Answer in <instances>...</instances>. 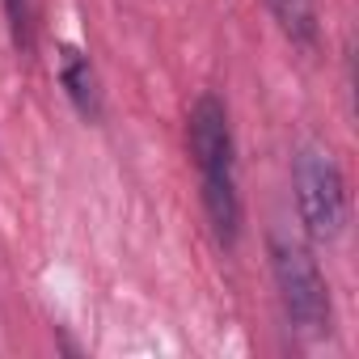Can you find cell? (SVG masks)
<instances>
[{"instance_id":"3957f363","label":"cell","mask_w":359,"mask_h":359,"mask_svg":"<svg viewBox=\"0 0 359 359\" xmlns=\"http://www.w3.org/2000/svg\"><path fill=\"white\" fill-rule=\"evenodd\" d=\"M271 271H275V287H279V300L292 325L304 334H325L330 330V287L313 254L296 241L271 237Z\"/></svg>"},{"instance_id":"6da1fadb","label":"cell","mask_w":359,"mask_h":359,"mask_svg":"<svg viewBox=\"0 0 359 359\" xmlns=\"http://www.w3.org/2000/svg\"><path fill=\"white\" fill-rule=\"evenodd\" d=\"M187 144H191V161L199 169L203 212L212 220V233H216V241L224 250H233L237 237H241V195H237L233 127H229V110H224V102L216 93H203L191 106Z\"/></svg>"},{"instance_id":"7a4b0ae2","label":"cell","mask_w":359,"mask_h":359,"mask_svg":"<svg viewBox=\"0 0 359 359\" xmlns=\"http://www.w3.org/2000/svg\"><path fill=\"white\" fill-rule=\"evenodd\" d=\"M292 187H296L304 233L313 241H334L346 224V182H342L338 161L325 148L304 144L292 161Z\"/></svg>"},{"instance_id":"8992f818","label":"cell","mask_w":359,"mask_h":359,"mask_svg":"<svg viewBox=\"0 0 359 359\" xmlns=\"http://www.w3.org/2000/svg\"><path fill=\"white\" fill-rule=\"evenodd\" d=\"M5 5V18H9V34H13V47L22 55H34V18H30V0H0Z\"/></svg>"},{"instance_id":"5b68a950","label":"cell","mask_w":359,"mask_h":359,"mask_svg":"<svg viewBox=\"0 0 359 359\" xmlns=\"http://www.w3.org/2000/svg\"><path fill=\"white\" fill-rule=\"evenodd\" d=\"M266 9L275 18V26L283 30V39L300 51H317V39H321V26H317V9L313 0H266Z\"/></svg>"},{"instance_id":"277c9868","label":"cell","mask_w":359,"mask_h":359,"mask_svg":"<svg viewBox=\"0 0 359 359\" xmlns=\"http://www.w3.org/2000/svg\"><path fill=\"white\" fill-rule=\"evenodd\" d=\"M60 81H64V93L76 106V114L85 123H97L102 118V85H97L89 55H81L76 47H60Z\"/></svg>"}]
</instances>
